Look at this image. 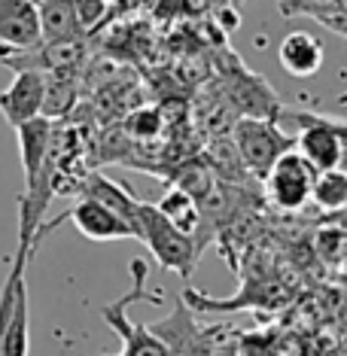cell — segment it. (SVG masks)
I'll use <instances>...</instances> for the list:
<instances>
[{
	"label": "cell",
	"mask_w": 347,
	"mask_h": 356,
	"mask_svg": "<svg viewBox=\"0 0 347 356\" xmlns=\"http://www.w3.org/2000/svg\"><path fill=\"white\" fill-rule=\"evenodd\" d=\"M128 271H131V293H125L122 298H116V302L104 305L101 317L119 338H122V356H165V344H161L159 335H152L150 326L128 320V307H131L134 302H150V305L161 302L159 296L147 293L150 265L143 262V259H131Z\"/></svg>",
	"instance_id": "obj_1"
},
{
	"label": "cell",
	"mask_w": 347,
	"mask_h": 356,
	"mask_svg": "<svg viewBox=\"0 0 347 356\" xmlns=\"http://www.w3.org/2000/svg\"><path fill=\"white\" fill-rule=\"evenodd\" d=\"M216 70H220V88L235 113L259 119H280L284 104L274 95V88L259 74H253L232 49H223V55L216 58Z\"/></svg>",
	"instance_id": "obj_2"
},
{
	"label": "cell",
	"mask_w": 347,
	"mask_h": 356,
	"mask_svg": "<svg viewBox=\"0 0 347 356\" xmlns=\"http://www.w3.org/2000/svg\"><path fill=\"white\" fill-rule=\"evenodd\" d=\"M140 244L150 247V253L156 256L161 271H177L183 277H189L195 271V262L201 256L195 238L189 232L177 229L150 201H140Z\"/></svg>",
	"instance_id": "obj_3"
},
{
	"label": "cell",
	"mask_w": 347,
	"mask_h": 356,
	"mask_svg": "<svg viewBox=\"0 0 347 356\" xmlns=\"http://www.w3.org/2000/svg\"><path fill=\"white\" fill-rule=\"evenodd\" d=\"M280 116H289L298 122L296 149L317 171L347 165V122L329 119L323 113H311V110H284Z\"/></svg>",
	"instance_id": "obj_4"
},
{
	"label": "cell",
	"mask_w": 347,
	"mask_h": 356,
	"mask_svg": "<svg viewBox=\"0 0 347 356\" xmlns=\"http://www.w3.org/2000/svg\"><path fill=\"white\" fill-rule=\"evenodd\" d=\"M229 137L235 143L241 161L253 177L268 174V168L277 161V156H284L287 149L296 147V137L280 131L277 119H259V116H241L232 122Z\"/></svg>",
	"instance_id": "obj_5"
},
{
	"label": "cell",
	"mask_w": 347,
	"mask_h": 356,
	"mask_svg": "<svg viewBox=\"0 0 347 356\" xmlns=\"http://www.w3.org/2000/svg\"><path fill=\"white\" fill-rule=\"evenodd\" d=\"M152 335L161 338L165 356H213L220 344L223 326H201L195 311L186 305V298H177L174 311L165 320L152 323Z\"/></svg>",
	"instance_id": "obj_6"
},
{
	"label": "cell",
	"mask_w": 347,
	"mask_h": 356,
	"mask_svg": "<svg viewBox=\"0 0 347 356\" xmlns=\"http://www.w3.org/2000/svg\"><path fill=\"white\" fill-rule=\"evenodd\" d=\"M262 180H265V195H268L271 204L277 210L293 213V210L305 207V201H311L317 168L293 147L284 156H277V161L268 168V174Z\"/></svg>",
	"instance_id": "obj_7"
},
{
	"label": "cell",
	"mask_w": 347,
	"mask_h": 356,
	"mask_svg": "<svg viewBox=\"0 0 347 356\" xmlns=\"http://www.w3.org/2000/svg\"><path fill=\"white\" fill-rule=\"evenodd\" d=\"M34 256V238L19 232V247L13 256V307L0 335V356H28L31 350V320H28V262Z\"/></svg>",
	"instance_id": "obj_8"
},
{
	"label": "cell",
	"mask_w": 347,
	"mask_h": 356,
	"mask_svg": "<svg viewBox=\"0 0 347 356\" xmlns=\"http://www.w3.org/2000/svg\"><path fill=\"white\" fill-rule=\"evenodd\" d=\"M67 220L74 222L76 232L86 234L88 241H128V238H134V232L128 229V222L122 220V216L113 213V210L107 204H101L98 198L83 195L70 210H64V213L55 216L52 222L40 225L37 234H34V250H37L40 241H43L46 232H52L55 225H61V222H67Z\"/></svg>",
	"instance_id": "obj_9"
},
{
	"label": "cell",
	"mask_w": 347,
	"mask_h": 356,
	"mask_svg": "<svg viewBox=\"0 0 347 356\" xmlns=\"http://www.w3.org/2000/svg\"><path fill=\"white\" fill-rule=\"evenodd\" d=\"M186 298L192 311H207V314H225V311H250V307H284L289 302V293L280 280H250L244 283L238 296L232 298H211L198 289H183L180 293Z\"/></svg>",
	"instance_id": "obj_10"
},
{
	"label": "cell",
	"mask_w": 347,
	"mask_h": 356,
	"mask_svg": "<svg viewBox=\"0 0 347 356\" xmlns=\"http://www.w3.org/2000/svg\"><path fill=\"white\" fill-rule=\"evenodd\" d=\"M43 88H46V74L40 70H19L15 79L0 92V113L13 128L28 122V119L40 116L43 110Z\"/></svg>",
	"instance_id": "obj_11"
},
{
	"label": "cell",
	"mask_w": 347,
	"mask_h": 356,
	"mask_svg": "<svg viewBox=\"0 0 347 356\" xmlns=\"http://www.w3.org/2000/svg\"><path fill=\"white\" fill-rule=\"evenodd\" d=\"M40 43L37 0H0V46L28 49Z\"/></svg>",
	"instance_id": "obj_12"
},
{
	"label": "cell",
	"mask_w": 347,
	"mask_h": 356,
	"mask_svg": "<svg viewBox=\"0 0 347 356\" xmlns=\"http://www.w3.org/2000/svg\"><path fill=\"white\" fill-rule=\"evenodd\" d=\"M83 195L98 198L113 213H119L128 222V229L134 232V241H140V198L125 183H116L104 174H88L83 180Z\"/></svg>",
	"instance_id": "obj_13"
},
{
	"label": "cell",
	"mask_w": 347,
	"mask_h": 356,
	"mask_svg": "<svg viewBox=\"0 0 347 356\" xmlns=\"http://www.w3.org/2000/svg\"><path fill=\"white\" fill-rule=\"evenodd\" d=\"M52 125H55V119H46V116H34L28 122L15 125L19 152H22V171H25V189H31L37 183V177L46 165L49 143H52Z\"/></svg>",
	"instance_id": "obj_14"
},
{
	"label": "cell",
	"mask_w": 347,
	"mask_h": 356,
	"mask_svg": "<svg viewBox=\"0 0 347 356\" xmlns=\"http://www.w3.org/2000/svg\"><path fill=\"white\" fill-rule=\"evenodd\" d=\"M277 58H280V67L287 70L289 76L296 79H311L317 70L323 67V43L308 31H293L280 40L277 46Z\"/></svg>",
	"instance_id": "obj_15"
},
{
	"label": "cell",
	"mask_w": 347,
	"mask_h": 356,
	"mask_svg": "<svg viewBox=\"0 0 347 356\" xmlns=\"http://www.w3.org/2000/svg\"><path fill=\"white\" fill-rule=\"evenodd\" d=\"M40 40H83L74 0H37Z\"/></svg>",
	"instance_id": "obj_16"
},
{
	"label": "cell",
	"mask_w": 347,
	"mask_h": 356,
	"mask_svg": "<svg viewBox=\"0 0 347 356\" xmlns=\"http://www.w3.org/2000/svg\"><path fill=\"white\" fill-rule=\"evenodd\" d=\"M76 104V70H61V74H46L43 88V110L46 119H64Z\"/></svg>",
	"instance_id": "obj_17"
},
{
	"label": "cell",
	"mask_w": 347,
	"mask_h": 356,
	"mask_svg": "<svg viewBox=\"0 0 347 356\" xmlns=\"http://www.w3.org/2000/svg\"><path fill=\"white\" fill-rule=\"evenodd\" d=\"M159 213L168 216L180 232H189L192 238H195V229H198V201L189 195V192H183L180 186H171V189L165 192L159 201H156Z\"/></svg>",
	"instance_id": "obj_18"
},
{
	"label": "cell",
	"mask_w": 347,
	"mask_h": 356,
	"mask_svg": "<svg viewBox=\"0 0 347 356\" xmlns=\"http://www.w3.org/2000/svg\"><path fill=\"white\" fill-rule=\"evenodd\" d=\"M311 198L317 201L320 210L329 213H341L347 204V171L344 168H329V171H317Z\"/></svg>",
	"instance_id": "obj_19"
},
{
	"label": "cell",
	"mask_w": 347,
	"mask_h": 356,
	"mask_svg": "<svg viewBox=\"0 0 347 356\" xmlns=\"http://www.w3.org/2000/svg\"><path fill=\"white\" fill-rule=\"evenodd\" d=\"M280 15H320V13H347V0H277Z\"/></svg>",
	"instance_id": "obj_20"
},
{
	"label": "cell",
	"mask_w": 347,
	"mask_h": 356,
	"mask_svg": "<svg viewBox=\"0 0 347 356\" xmlns=\"http://www.w3.org/2000/svg\"><path fill=\"white\" fill-rule=\"evenodd\" d=\"M128 134L134 137V140H156L161 134V113L152 110V107H143V110H134L131 116H128Z\"/></svg>",
	"instance_id": "obj_21"
},
{
	"label": "cell",
	"mask_w": 347,
	"mask_h": 356,
	"mask_svg": "<svg viewBox=\"0 0 347 356\" xmlns=\"http://www.w3.org/2000/svg\"><path fill=\"white\" fill-rule=\"evenodd\" d=\"M74 10H76V22H79V28H83V34H92V31L107 19L110 3L107 0H74Z\"/></svg>",
	"instance_id": "obj_22"
},
{
	"label": "cell",
	"mask_w": 347,
	"mask_h": 356,
	"mask_svg": "<svg viewBox=\"0 0 347 356\" xmlns=\"http://www.w3.org/2000/svg\"><path fill=\"white\" fill-rule=\"evenodd\" d=\"M314 22L347 40V13H320V15H314Z\"/></svg>",
	"instance_id": "obj_23"
},
{
	"label": "cell",
	"mask_w": 347,
	"mask_h": 356,
	"mask_svg": "<svg viewBox=\"0 0 347 356\" xmlns=\"http://www.w3.org/2000/svg\"><path fill=\"white\" fill-rule=\"evenodd\" d=\"M10 307H13V268H10V274H6L3 289H0V335H3L6 317H10Z\"/></svg>",
	"instance_id": "obj_24"
},
{
	"label": "cell",
	"mask_w": 347,
	"mask_h": 356,
	"mask_svg": "<svg viewBox=\"0 0 347 356\" xmlns=\"http://www.w3.org/2000/svg\"><path fill=\"white\" fill-rule=\"evenodd\" d=\"M338 104H347V92L341 95V98H338Z\"/></svg>",
	"instance_id": "obj_25"
},
{
	"label": "cell",
	"mask_w": 347,
	"mask_h": 356,
	"mask_svg": "<svg viewBox=\"0 0 347 356\" xmlns=\"http://www.w3.org/2000/svg\"><path fill=\"white\" fill-rule=\"evenodd\" d=\"M232 6H241V0H232Z\"/></svg>",
	"instance_id": "obj_26"
},
{
	"label": "cell",
	"mask_w": 347,
	"mask_h": 356,
	"mask_svg": "<svg viewBox=\"0 0 347 356\" xmlns=\"http://www.w3.org/2000/svg\"><path fill=\"white\" fill-rule=\"evenodd\" d=\"M107 3H113V0H107Z\"/></svg>",
	"instance_id": "obj_27"
}]
</instances>
